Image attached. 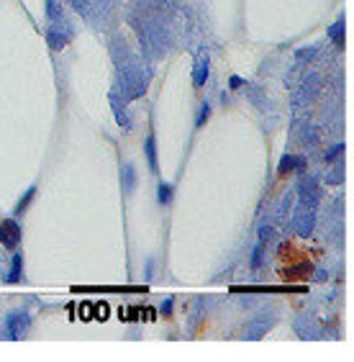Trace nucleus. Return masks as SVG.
<instances>
[{
  "instance_id": "obj_12",
  "label": "nucleus",
  "mask_w": 354,
  "mask_h": 362,
  "mask_svg": "<svg viewBox=\"0 0 354 362\" xmlns=\"http://www.w3.org/2000/svg\"><path fill=\"white\" fill-rule=\"evenodd\" d=\"M205 121H208V103H203V111H200V116H198V121H195V126L200 129Z\"/></svg>"
},
{
  "instance_id": "obj_5",
  "label": "nucleus",
  "mask_w": 354,
  "mask_h": 362,
  "mask_svg": "<svg viewBox=\"0 0 354 362\" xmlns=\"http://www.w3.org/2000/svg\"><path fill=\"white\" fill-rule=\"evenodd\" d=\"M146 160H149L152 172H157V146H154V137H152V134L146 137Z\"/></svg>"
},
{
  "instance_id": "obj_6",
  "label": "nucleus",
  "mask_w": 354,
  "mask_h": 362,
  "mask_svg": "<svg viewBox=\"0 0 354 362\" xmlns=\"http://www.w3.org/2000/svg\"><path fill=\"white\" fill-rule=\"evenodd\" d=\"M328 36L334 39V44H336V47H344V21H336V24H334V28L328 31Z\"/></svg>"
},
{
  "instance_id": "obj_15",
  "label": "nucleus",
  "mask_w": 354,
  "mask_h": 362,
  "mask_svg": "<svg viewBox=\"0 0 354 362\" xmlns=\"http://www.w3.org/2000/svg\"><path fill=\"white\" fill-rule=\"evenodd\" d=\"M259 262H262V250L254 252V262H252V267H259Z\"/></svg>"
},
{
  "instance_id": "obj_8",
  "label": "nucleus",
  "mask_w": 354,
  "mask_h": 362,
  "mask_svg": "<svg viewBox=\"0 0 354 362\" xmlns=\"http://www.w3.org/2000/svg\"><path fill=\"white\" fill-rule=\"evenodd\" d=\"M33 195H36V188H31V190H26V195H24V200L18 203V208H16V211H18V213H24V211L28 208V203L33 200Z\"/></svg>"
},
{
  "instance_id": "obj_10",
  "label": "nucleus",
  "mask_w": 354,
  "mask_h": 362,
  "mask_svg": "<svg viewBox=\"0 0 354 362\" xmlns=\"http://www.w3.org/2000/svg\"><path fill=\"white\" fill-rule=\"evenodd\" d=\"M123 177H126V193H131L134 190V167H123Z\"/></svg>"
},
{
  "instance_id": "obj_11",
  "label": "nucleus",
  "mask_w": 354,
  "mask_h": 362,
  "mask_svg": "<svg viewBox=\"0 0 354 362\" xmlns=\"http://www.w3.org/2000/svg\"><path fill=\"white\" fill-rule=\"evenodd\" d=\"M341 152H344V146H341V144H336L334 149H331V152L326 154V162H334V160H336V157H339Z\"/></svg>"
},
{
  "instance_id": "obj_3",
  "label": "nucleus",
  "mask_w": 354,
  "mask_h": 362,
  "mask_svg": "<svg viewBox=\"0 0 354 362\" xmlns=\"http://www.w3.org/2000/svg\"><path fill=\"white\" fill-rule=\"evenodd\" d=\"M192 80H195L198 87H203L205 80H208V56H205V54L200 56L198 64H195V75H192Z\"/></svg>"
},
{
  "instance_id": "obj_16",
  "label": "nucleus",
  "mask_w": 354,
  "mask_h": 362,
  "mask_svg": "<svg viewBox=\"0 0 354 362\" xmlns=\"http://www.w3.org/2000/svg\"><path fill=\"white\" fill-rule=\"evenodd\" d=\"M0 242H3V226H0Z\"/></svg>"
},
{
  "instance_id": "obj_14",
  "label": "nucleus",
  "mask_w": 354,
  "mask_h": 362,
  "mask_svg": "<svg viewBox=\"0 0 354 362\" xmlns=\"http://www.w3.org/2000/svg\"><path fill=\"white\" fill-rule=\"evenodd\" d=\"M162 313H164V316H169V313H172V298H167V301H164V306H162Z\"/></svg>"
},
{
  "instance_id": "obj_7",
  "label": "nucleus",
  "mask_w": 354,
  "mask_h": 362,
  "mask_svg": "<svg viewBox=\"0 0 354 362\" xmlns=\"http://www.w3.org/2000/svg\"><path fill=\"white\" fill-rule=\"evenodd\" d=\"M157 190H159V193H157L159 203H164V206H167V203L172 200V185H169V183H162V185H159Z\"/></svg>"
},
{
  "instance_id": "obj_4",
  "label": "nucleus",
  "mask_w": 354,
  "mask_h": 362,
  "mask_svg": "<svg viewBox=\"0 0 354 362\" xmlns=\"http://www.w3.org/2000/svg\"><path fill=\"white\" fill-rule=\"evenodd\" d=\"M21 273H24V257L16 254L13 257V267H10V275H8V282H18L21 278H24Z\"/></svg>"
},
{
  "instance_id": "obj_13",
  "label": "nucleus",
  "mask_w": 354,
  "mask_h": 362,
  "mask_svg": "<svg viewBox=\"0 0 354 362\" xmlns=\"http://www.w3.org/2000/svg\"><path fill=\"white\" fill-rule=\"evenodd\" d=\"M242 83H244V80H242V77H236V75L231 77V80H228V85H231V90H239V87H242Z\"/></svg>"
},
{
  "instance_id": "obj_2",
  "label": "nucleus",
  "mask_w": 354,
  "mask_h": 362,
  "mask_svg": "<svg viewBox=\"0 0 354 362\" xmlns=\"http://www.w3.org/2000/svg\"><path fill=\"white\" fill-rule=\"evenodd\" d=\"M28 324H31V319H28V316L24 313V311H16L13 316H10V319H8V329H10V336H21V334H24L26 329H28Z\"/></svg>"
},
{
  "instance_id": "obj_9",
  "label": "nucleus",
  "mask_w": 354,
  "mask_h": 362,
  "mask_svg": "<svg viewBox=\"0 0 354 362\" xmlns=\"http://www.w3.org/2000/svg\"><path fill=\"white\" fill-rule=\"evenodd\" d=\"M298 162V157H293V154H288V157H282V162H280V175H285V172H290V167Z\"/></svg>"
},
{
  "instance_id": "obj_1",
  "label": "nucleus",
  "mask_w": 354,
  "mask_h": 362,
  "mask_svg": "<svg viewBox=\"0 0 354 362\" xmlns=\"http://www.w3.org/2000/svg\"><path fill=\"white\" fill-rule=\"evenodd\" d=\"M18 239H21V226H18L13 219L3 221V244L8 247V250H16V247H18Z\"/></svg>"
}]
</instances>
